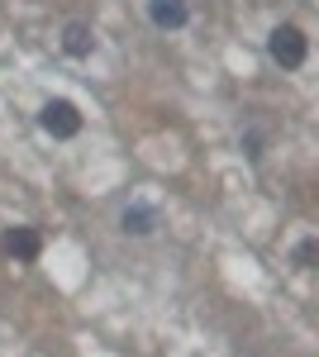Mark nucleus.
I'll list each match as a JSON object with an SVG mask.
<instances>
[{
	"mask_svg": "<svg viewBox=\"0 0 319 357\" xmlns=\"http://www.w3.org/2000/svg\"><path fill=\"white\" fill-rule=\"evenodd\" d=\"M243 153H248L253 162H262V134H253V129H248V134H243Z\"/></svg>",
	"mask_w": 319,
	"mask_h": 357,
	"instance_id": "6e6552de",
	"label": "nucleus"
},
{
	"mask_svg": "<svg viewBox=\"0 0 319 357\" xmlns=\"http://www.w3.org/2000/svg\"><path fill=\"white\" fill-rule=\"evenodd\" d=\"M148 20H153V29L177 33V29L191 24V5L186 0H148Z\"/></svg>",
	"mask_w": 319,
	"mask_h": 357,
	"instance_id": "20e7f679",
	"label": "nucleus"
},
{
	"mask_svg": "<svg viewBox=\"0 0 319 357\" xmlns=\"http://www.w3.org/2000/svg\"><path fill=\"white\" fill-rule=\"evenodd\" d=\"M291 262L300 272H319V238H300L295 252H291Z\"/></svg>",
	"mask_w": 319,
	"mask_h": 357,
	"instance_id": "0eeeda50",
	"label": "nucleus"
},
{
	"mask_svg": "<svg viewBox=\"0 0 319 357\" xmlns=\"http://www.w3.org/2000/svg\"><path fill=\"white\" fill-rule=\"evenodd\" d=\"M57 43H62V53H67V57H77V62L96 53V33H91V24H81V20L62 24V38H57Z\"/></svg>",
	"mask_w": 319,
	"mask_h": 357,
	"instance_id": "423d86ee",
	"label": "nucleus"
},
{
	"mask_svg": "<svg viewBox=\"0 0 319 357\" xmlns=\"http://www.w3.org/2000/svg\"><path fill=\"white\" fill-rule=\"evenodd\" d=\"M0 243H5V252H10L15 262H38V252H43V234H38L34 224H10Z\"/></svg>",
	"mask_w": 319,
	"mask_h": 357,
	"instance_id": "7ed1b4c3",
	"label": "nucleus"
},
{
	"mask_svg": "<svg viewBox=\"0 0 319 357\" xmlns=\"http://www.w3.org/2000/svg\"><path fill=\"white\" fill-rule=\"evenodd\" d=\"M38 129L48 138H57V143H67V138L81 134V110L72 105V100H43V110H38Z\"/></svg>",
	"mask_w": 319,
	"mask_h": 357,
	"instance_id": "f03ea898",
	"label": "nucleus"
},
{
	"mask_svg": "<svg viewBox=\"0 0 319 357\" xmlns=\"http://www.w3.org/2000/svg\"><path fill=\"white\" fill-rule=\"evenodd\" d=\"M267 57L281 67V72H300L305 57H310V38L300 24H276L267 33Z\"/></svg>",
	"mask_w": 319,
	"mask_h": 357,
	"instance_id": "f257e3e1",
	"label": "nucleus"
},
{
	"mask_svg": "<svg viewBox=\"0 0 319 357\" xmlns=\"http://www.w3.org/2000/svg\"><path fill=\"white\" fill-rule=\"evenodd\" d=\"M158 224H162V215L153 210V205H143V200L124 205V215H119V229H124V234H133V238H148Z\"/></svg>",
	"mask_w": 319,
	"mask_h": 357,
	"instance_id": "39448f33",
	"label": "nucleus"
}]
</instances>
